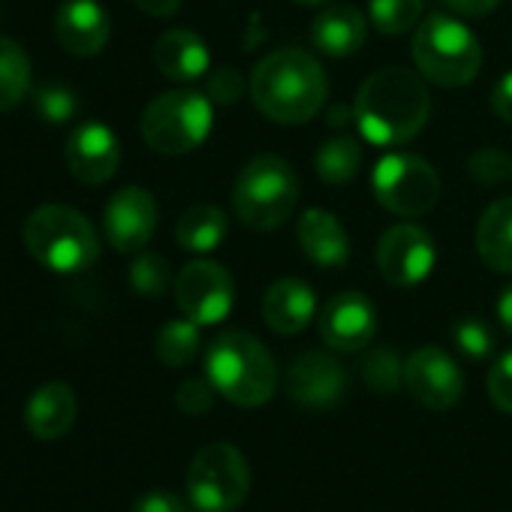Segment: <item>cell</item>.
I'll return each instance as SVG.
<instances>
[{
  "label": "cell",
  "mask_w": 512,
  "mask_h": 512,
  "mask_svg": "<svg viewBox=\"0 0 512 512\" xmlns=\"http://www.w3.org/2000/svg\"><path fill=\"white\" fill-rule=\"evenodd\" d=\"M353 115L365 142L377 148H401L425 130L431 97L419 70L383 67L359 85Z\"/></svg>",
  "instance_id": "1"
},
{
  "label": "cell",
  "mask_w": 512,
  "mask_h": 512,
  "mask_svg": "<svg viewBox=\"0 0 512 512\" xmlns=\"http://www.w3.org/2000/svg\"><path fill=\"white\" fill-rule=\"evenodd\" d=\"M250 100L269 121L299 127L317 118L329 100L323 64L305 49H275L253 67L247 82Z\"/></svg>",
  "instance_id": "2"
},
{
  "label": "cell",
  "mask_w": 512,
  "mask_h": 512,
  "mask_svg": "<svg viewBox=\"0 0 512 512\" xmlns=\"http://www.w3.org/2000/svg\"><path fill=\"white\" fill-rule=\"evenodd\" d=\"M205 377L235 407H263L278 389V365L250 332H220L205 353Z\"/></svg>",
  "instance_id": "3"
},
{
  "label": "cell",
  "mask_w": 512,
  "mask_h": 512,
  "mask_svg": "<svg viewBox=\"0 0 512 512\" xmlns=\"http://www.w3.org/2000/svg\"><path fill=\"white\" fill-rule=\"evenodd\" d=\"M25 247L55 275H76L97 263L100 235L94 223L70 205H40L25 220Z\"/></svg>",
  "instance_id": "4"
},
{
  "label": "cell",
  "mask_w": 512,
  "mask_h": 512,
  "mask_svg": "<svg viewBox=\"0 0 512 512\" xmlns=\"http://www.w3.org/2000/svg\"><path fill=\"white\" fill-rule=\"evenodd\" d=\"M299 205V175L278 154H256L232 184L235 217L253 232L284 226Z\"/></svg>",
  "instance_id": "5"
},
{
  "label": "cell",
  "mask_w": 512,
  "mask_h": 512,
  "mask_svg": "<svg viewBox=\"0 0 512 512\" xmlns=\"http://www.w3.org/2000/svg\"><path fill=\"white\" fill-rule=\"evenodd\" d=\"M413 64L419 76L437 88H464L479 76L482 46L476 34L455 16L434 13L413 31Z\"/></svg>",
  "instance_id": "6"
},
{
  "label": "cell",
  "mask_w": 512,
  "mask_h": 512,
  "mask_svg": "<svg viewBox=\"0 0 512 512\" xmlns=\"http://www.w3.org/2000/svg\"><path fill=\"white\" fill-rule=\"evenodd\" d=\"M214 124V103L208 94L178 88L154 97L142 112V139L154 154L181 157L196 151Z\"/></svg>",
  "instance_id": "7"
},
{
  "label": "cell",
  "mask_w": 512,
  "mask_h": 512,
  "mask_svg": "<svg viewBox=\"0 0 512 512\" xmlns=\"http://www.w3.org/2000/svg\"><path fill=\"white\" fill-rule=\"evenodd\" d=\"M250 464L232 443L202 446L187 467V497L199 512H232L247 500Z\"/></svg>",
  "instance_id": "8"
},
{
  "label": "cell",
  "mask_w": 512,
  "mask_h": 512,
  "mask_svg": "<svg viewBox=\"0 0 512 512\" xmlns=\"http://www.w3.org/2000/svg\"><path fill=\"white\" fill-rule=\"evenodd\" d=\"M371 190L389 214L422 217L440 199V175L425 157L395 151L374 166Z\"/></svg>",
  "instance_id": "9"
},
{
  "label": "cell",
  "mask_w": 512,
  "mask_h": 512,
  "mask_svg": "<svg viewBox=\"0 0 512 512\" xmlns=\"http://www.w3.org/2000/svg\"><path fill=\"white\" fill-rule=\"evenodd\" d=\"M175 302L196 326H217L235 305V284L220 263L193 260L175 275Z\"/></svg>",
  "instance_id": "10"
},
{
  "label": "cell",
  "mask_w": 512,
  "mask_h": 512,
  "mask_svg": "<svg viewBox=\"0 0 512 512\" xmlns=\"http://www.w3.org/2000/svg\"><path fill=\"white\" fill-rule=\"evenodd\" d=\"M437 260L431 235L416 223H395L380 235L377 244V269L392 287H416L422 284Z\"/></svg>",
  "instance_id": "11"
},
{
  "label": "cell",
  "mask_w": 512,
  "mask_h": 512,
  "mask_svg": "<svg viewBox=\"0 0 512 512\" xmlns=\"http://www.w3.org/2000/svg\"><path fill=\"white\" fill-rule=\"evenodd\" d=\"M404 386L428 410H452L464 395V374L458 362L440 347H419L404 359Z\"/></svg>",
  "instance_id": "12"
},
{
  "label": "cell",
  "mask_w": 512,
  "mask_h": 512,
  "mask_svg": "<svg viewBox=\"0 0 512 512\" xmlns=\"http://www.w3.org/2000/svg\"><path fill=\"white\" fill-rule=\"evenodd\" d=\"M157 220V199L145 187H121L103 208V232L118 253H142L157 232Z\"/></svg>",
  "instance_id": "13"
},
{
  "label": "cell",
  "mask_w": 512,
  "mask_h": 512,
  "mask_svg": "<svg viewBox=\"0 0 512 512\" xmlns=\"http://www.w3.org/2000/svg\"><path fill=\"white\" fill-rule=\"evenodd\" d=\"M317 332L329 350L359 353L377 335V311L368 296L356 290H344L323 305L317 317Z\"/></svg>",
  "instance_id": "14"
},
{
  "label": "cell",
  "mask_w": 512,
  "mask_h": 512,
  "mask_svg": "<svg viewBox=\"0 0 512 512\" xmlns=\"http://www.w3.org/2000/svg\"><path fill=\"white\" fill-rule=\"evenodd\" d=\"M284 389L305 410H332L347 395V371L332 353L308 350L290 365Z\"/></svg>",
  "instance_id": "15"
},
{
  "label": "cell",
  "mask_w": 512,
  "mask_h": 512,
  "mask_svg": "<svg viewBox=\"0 0 512 512\" xmlns=\"http://www.w3.org/2000/svg\"><path fill=\"white\" fill-rule=\"evenodd\" d=\"M67 169L82 184H106L121 166V142L103 121H82L73 127L64 148Z\"/></svg>",
  "instance_id": "16"
},
{
  "label": "cell",
  "mask_w": 512,
  "mask_h": 512,
  "mask_svg": "<svg viewBox=\"0 0 512 512\" xmlns=\"http://www.w3.org/2000/svg\"><path fill=\"white\" fill-rule=\"evenodd\" d=\"M55 37L73 58H94L112 40V19L100 0H64L55 13Z\"/></svg>",
  "instance_id": "17"
},
{
  "label": "cell",
  "mask_w": 512,
  "mask_h": 512,
  "mask_svg": "<svg viewBox=\"0 0 512 512\" xmlns=\"http://www.w3.org/2000/svg\"><path fill=\"white\" fill-rule=\"evenodd\" d=\"M317 314V296L311 284L299 278L275 281L263 296V320L278 335H299L311 326Z\"/></svg>",
  "instance_id": "18"
},
{
  "label": "cell",
  "mask_w": 512,
  "mask_h": 512,
  "mask_svg": "<svg viewBox=\"0 0 512 512\" xmlns=\"http://www.w3.org/2000/svg\"><path fill=\"white\" fill-rule=\"evenodd\" d=\"M365 37H368V22L350 4H326L311 25V43L326 58L356 55L365 46Z\"/></svg>",
  "instance_id": "19"
},
{
  "label": "cell",
  "mask_w": 512,
  "mask_h": 512,
  "mask_svg": "<svg viewBox=\"0 0 512 512\" xmlns=\"http://www.w3.org/2000/svg\"><path fill=\"white\" fill-rule=\"evenodd\" d=\"M305 256L320 269H338L350 260V235L326 208H308L296 226Z\"/></svg>",
  "instance_id": "20"
},
{
  "label": "cell",
  "mask_w": 512,
  "mask_h": 512,
  "mask_svg": "<svg viewBox=\"0 0 512 512\" xmlns=\"http://www.w3.org/2000/svg\"><path fill=\"white\" fill-rule=\"evenodd\" d=\"M154 67L169 82H196L208 73L211 55L199 34L187 28H172L154 43Z\"/></svg>",
  "instance_id": "21"
},
{
  "label": "cell",
  "mask_w": 512,
  "mask_h": 512,
  "mask_svg": "<svg viewBox=\"0 0 512 512\" xmlns=\"http://www.w3.org/2000/svg\"><path fill=\"white\" fill-rule=\"evenodd\" d=\"M76 416H79V401L64 380L43 383L25 407V425L37 440L64 437L76 425Z\"/></svg>",
  "instance_id": "22"
},
{
  "label": "cell",
  "mask_w": 512,
  "mask_h": 512,
  "mask_svg": "<svg viewBox=\"0 0 512 512\" xmlns=\"http://www.w3.org/2000/svg\"><path fill=\"white\" fill-rule=\"evenodd\" d=\"M476 253L488 269L512 275V196H503L482 211L476 226Z\"/></svg>",
  "instance_id": "23"
},
{
  "label": "cell",
  "mask_w": 512,
  "mask_h": 512,
  "mask_svg": "<svg viewBox=\"0 0 512 512\" xmlns=\"http://www.w3.org/2000/svg\"><path fill=\"white\" fill-rule=\"evenodd\" d=\"M229 220L217 205H193L175 223V241L187 253H211L226 238Z\"/></svg>",
  "instance_id": "24"
},
{
  "label": "cell",
  "mask_w": 512,
  "mask_h": 512,
  "mask_svg": "<svg viewBox=\"0 0 512 512\" xmlns=\"http://www.w3.org/2000/svg\"><path fill=\"white\" fill-rule=\"evenodd\" d=\"M31 82L34 70L28 52L16 40L0 37V112L16 109L31 94Z\"/></svg>",
  "instance_id": "25"
},
{
  "label": "cell",
  "mask_w": 512,
  "mask_h": 512,
  "mask_svg": "<svg viewBox=\"0 0 512 512\" xmlns=\"http://www.w3.org/2000/svg\"><path fill=\"white\" fill-rule=\"evenodd\" d=\"M314 169H317L320 181H326L332 187L350 184L362 169V145L353 136H335L317 148Z\"/></svg>",
  "instance_id": "26"
},
{
  "label": "cell",
  "mask_w": 512,
  "mask_h": 512,
  "mask_svg": "<svg viewBox=\"0 0 512 512\" xmlns=\"http://www.w3.org/2000/svg\"><path fill=\"white\" fill-rule=\"evenodd\" d=\"M202 350V335L193 320H169L154 341V353L166 368H187Z\"/></svg>",
  "instance_id": "27"
},
{
  "label": "cell",
  "mask_w": 512,
  "mask_h": 512,
  "mask_svg": "<svg viewBox=\"0 0 512 512\" xmlns=\"http://www.w3.org/2000/svg\"><path fill=\"white\" fill-rule=\"evenodd\" d=\"M425 0H371L368 22L383 37H404L422 25Z\"/></svg>",
  "instance_id": "28"
},
{
  "label": "cell",
  "mask_w": 512,
  "mask_h": 512,
  "mask_svg": "<svg viewBox=\"0 0 512 512\" xmlns=\"http://www.w3.org/2000/svg\"><path fill=\"white\" fill-rule=\"evenodd\" d=\"M127 281H130L133 293L142 299H160L169 293V287H175L172 269L160 253H139L127 272Z\"/></svg>",
  "instance_id": "29"
},
{
  "label": "cell",
  "mask_w": 512,
  "mask_h": 512,
  "mask_svg": "<svg viewBox=\"0 0 512 512\" xmlns=\"http://www.w3.org/2000/svg\"><path fill=\"white\" fill-rule=\"evenodd\" d=\"M362 380L377 395H395L404 386V362L392 347H374L362 362Z\"/></svg>",
  "instance_id": "30"
},
{
  "label": "cell",
  "mask_w": 512,
  "mask_h": 512,
  "mask_svg": "<svg viewBox=\"0 0 512 512\" xmlns=\"http://www.w3.org/2000/svg\"><path fill=\"white\" fill-rule=\"evenodd\" d=\"M34 106H37V115H40L46 124L61 127V124H70V121L79 115V94H76L70 85L46 82V85L37 88Z\"/></svg>",
  "instance_id": "31"
},
{
  "label": "cell",
  "mask_w": 512,
  "mask_h": 512,
  "mask_svg": "<svg viewBox=\"0 0 512 512\" xmlns=\"http://www.w3.org/2000/svg\"><path fill=\"white\" fill-rule=\"evenodd\" d=\"M455 347L470 359V362H485L494 353V332L485 320L479 317H464L452 329Z\"/></svg>",
  "instance_id": "32"
},
{
  "label": "cell",
  "mask_w": 512,
  "mask_h": 512,
  "mask_svg": "<svg viewBox=\"0 0 512 512\" xmlns=\"http://www.w3.org/2000/svg\"><path fill=\"white\" fill-rule=\"evenodd\" d=\"M467 172L479 184H500V181L512 178V157L503 154L500 148H479L467 160Z\"/></svg>",
  "instance_id": "33"
},
{
  "label": "cell",
  "mask_w": 512,
  "mask_h": 512,
  "mask_svg": "<svg viewBox=\"0 0 512 512\" xmlns=\"http://www.w3.org/2000/svg\"><path fill=\"white\" fill-rule=\"evenodd\" d=\"M214 404V386L208 377H187L175 389V407L187 416H202Z\"/></svg>",
  "instance_id": "34"
},
{
  "label": "cell",
  "mask_w": 512,
  "mask_h": 512,
  "mask_svg": "<svg viewBox=\"0 0 512 512\" xmlns=\"http://www.w3.org/2000/svg\"><path fill=\"white\" fill-rule=\"evenodd\" d=\"M205 94L214 106H232L244 94V76L235 67H217L205 82Z\"/></svg>",
  "instance_id": "35"
},
{
  "label": "cell",
  "mask_w": 512,
  "mask_h": 512,
  "mask_svg": "<svg viewBox=\"0 0 512 512\" xmlns=\"http://www.w3.org/2000/svg\"><path fill=\"white\" fill-rule=\"evenodd\" d=\"M488 395L497 410L512 416V350L503 353L488 371Z\"/></svg>",
  "instance_id": "36"
},
{
  "label": "cell",
  "mask_w": 512,
  "mask_h": 512,
  "mask_svg": "<svg viewBox=\"0 0 512 512\" xmlns=\"http://www.w3.org/2000/svg\"><path fill=\"white\" fill-rule=\"evenodd\" d=\"M130 512H187V506L175 491H145L136 497Z\"/></svg>",
  "instance_id": "37"
},
{
  "label": "cell",
  "mask_w": 512,
  "mask_h": 512,
  "mask_svg": "<svg viewBox=\"0 0 512 512\" xmlns=\"http://www.w3.org/2000/svg\"><path fill=\"white\" fill-rule=\"evenodd\" d=\"M491 112L512 127V70L500 76V82L491 88Z\"/></svg>",
  "instance_id": "38"
},
{
  "label": "cell",
  "mask_w": 512,
  "mask_h": 512,
  "mask_svg": "<svg viewBox=\"0 0 512 512\" xmlns=\"http://www.w3.org/2000/svg\"><path fill=\"white\" fill-rule=\"evenodd\" d=\"M440 4L461 19H482L500 7V0H440Z\"/></svg>",
  "instance_id": "39"
},
{
  "label": "cell",
  "mask_w": 512,
  "mask_h": 512,
  "mask_svg": "<svg viewBox=\"0 0 512 512\" xmlns=\"http://www.w3.org/2000/svg\"><path fill=\"white\" fill-rule=\"evenodd\" d=\"M130 4L151 19H169L181 10V0H130Z\"/></svg>",
  "instance_id": "40"
},
{
  "label": "cell",
  "mask_w": 512,
  "mask_h": 512,
  "mask_svg": "<svg viewBox=\"0 0 512 512\" xmlns=\"http://www.w3.org/2000/svg\"><path fill=\"white\" fill-rule=\"evenodd\" d=\"M497 320H500V326L512 335V284L500 290V299H497Z\"/></svg>",
  "instance_id": "41"
},
{
  "label": "cell",
  "mask_w": 512,
  "mask_h": 512,
  "mask_svg": "<svg viewBox=\"0 0 512 512\" xmlns=\"http://www.w3.org/2000/svg\"><path fill=\"white\" fill-rule=\"evenodd\" d=\"M329 124H332V127H347V124H356V115H353V106H350V109H341V106H332V112H329Z\"/></svg>",
  "instance_id": "42"
},
{
  "label": "cell",
  "mask_w": 512,
  "mask_h": 512,
  "mask_svg": "<svg viewBox=\"0 0 512 512\" xmlns=\"http://www.w3.org/2000/svg\"><path fill=\"white\" fill-rule=\"evenodd\" d=\"M299 7H326V4H332V0H296Z\"/></svg>",
  "instance_id": "43"
}]
</instances>
